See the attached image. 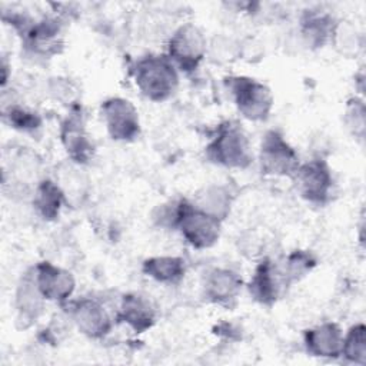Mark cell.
<instances>
[{"instance_id": "1", "label": "cell", "mask_w": 366, "mask_h": 366, "mask_svg": "<svg viewBox=\"0 0 366 366\" xmlns=\"http://www.w3.org/2000/svg\"><path fill=\"white\" fill-rule=\"evenodd\" d=\"M132 77L140 94L154 103L170 99L179 86V70L166 54L139 57L132 67Z\"/></svg>"}, {"instance_id": "2", "label": "cell", "mask_w": 366, "mask_h": 366, "mask_svg": "<svg viewBox=\"0 0 366 366\" xmlns=\"http://www.w3.org/2000/svg\"><path fill=\"white\" fill-rule=\"evenodd\" d=\"M204 156L210 163L226 169L244 170L253 162V150L246 132L232 120L216 126L204 146Z\"/></svg>"}, {"instance_id": "3", "label": "cell", "mask_w": 366, "mask_h": 366, "mask_svg": "<svg viewBox=\"0 0 366 366\" xmlns=\"http://www.w3.org/2000/svg\"><path fill=\"white\" fill-rule=\"evenodd\" d=\"M224 86L242 117L250 122H266L270 117L274 99L267 84L249 76H227Z\"/></svg>"}, {"instance_id": "4", "label": "cell", "mask_w": 366, "mask_h": 366, "mask_svg": "<svg viewBox=\"0 0 366 366\" xmlns=\"http://www.w3.org/2000/svg\"><path fill=\"white\" fill-rule=\"evenodd\" d=\"M222 220L197 207L192 200L180 197L176 230L184 242L197 250L213 247L222 233Z\"/></svg>"}, {"instance_id": "5", "label": "cell", "mask_w": 366, "mask_h": 366, "mask_svg": "<svg viewBox=\"0 0 366 366\" xmlns=\"http://www.w3.org/2000/svg\"><path fill=\"white\" fill-rule=\"evenodd\" d=\"M207 53V39L203 30L194 23H183L174 29L169 41L166 56L186 74L194 73Z\"/></svg>"}, {"instance_id": "6", "label": "cell", "mask_w": 366, "mask_h": 366, "mask_svg": "<svg viewBox=\"0 0 366 366\" xmlns=\"http://www.w3.org/2000/svg\"><path fill=\"white\" fill-rule=\"evenodd\" d=\"M299 166V154L285 134L277 129L266 130L259 146V167L262 174L293 177Z\"/></svg>"}, {"instance_id": "7", "label": "cell", "mask_w": 366, "mask_h": 366, "mask_svg": "<svg viewBox=\"0 0 366 366\" xmlns=\"http://www.w3.org/2000/svg\"><path fill=\"white\" fill-rule=\"evenodd\" d=\"M297 193L303 200L315 206H326L335 193V177L329 163L322 157H315L300 163L292 177Z\"/></svg>"}, {"instance_id": "8", "label": "cell", "mask_w": 366, "mask_h": 366, "mask_svg": "<svg viewBox=\"0 0 366 366\" xmlns=\"http://www.w3.org/2000/svg\"><path fill=\"white\" fill-rule=\"evenodd\" d=\"M100 114L107 134L114 142L130 143L140 136V117L136 106L124 97L113 96L102 102Z\"/></svg>"}, {"instance_id": "9", "label": "cell", "mask_w": 366, "mask_h": 366, "mask_svg": "<svg viewBox=\"0 0 366 366\" xmlns=\"http://www.w3.org/2000/svg\"><path fill=\"white\" fill-rule=\"evenodd\" d=\"M20 36L24 49L37 57L50 59L60 54L64 47L63 23L59 17L44 16L39 20H31L20 31Z\"/></svg>"}, {"instance_id": "10", "label": "cell", "mask_w": 366, "mask_h": 366, "mask_svg": "<svg viewBox=\"0 0 366 366\" xmlns=\"http://www.w3.org/2000/svg\"><path fill=\"white\" fill-rule=\"evenodd\" d=\"M66 305L69 307L67 315L71 325L86 337L100 340L110 333L113 327V319L106 306L99 299L79 297Z\"/></svg>"}, {"instance_id": "11", "label": "cell", "mask_w": 366, "mask_h": 366, "mask_svg": "<svg viewBox=\"0 0 366 366\" xmlns=\"http://www.w3.org/2000/svg\"><path fill=\"white\" fill-rule=\"evenodd\" d=\"M60 143L67 157L79 164H87L94 156V144L86 129L84 117L79 106L73 107L70 113L60 123Z\"/></svg>"}, {"instance_id": "12", "label": "cell", "mask_w": 366, "mask_h": 366, "mask_svg": "<svg viewBox=\"0 0 366 366\" xmlns=\"http://www.w3.org/2000/svg\"><path fill=\"white\" fill-rule=\"evenodd\" d=\"M287 285L279 269V263L270 257H263L254 267L253 274L247 283L250 297L262 306H273Z\"/></svg>"}, {"instance_id": "13", "label": "cell", "mask_w": 366, "mask_h": 366, "mask_svg": "<svg viewBox=\"0 0 366 366\" xmlns=\"http://www.w3.org/2000/svg\"><path fill=\"white\" fill-rule=\"evenodd\" d=\"M31 269L37 287L47 302L64 306L70 300L76 289V279L71 272L47 260L39 262Z\"/></svg>"}, {"instance_id": "14", "label": "cell", "mask_w": 366, "mask_h": 366, "mask_svg": "<svg viewBox=\"0 0 366 366\" xmlns=\"http://www.w3.org/2000/svg\"><path fill=\"white\" fill-rule=\"evenodd\" d=\"M202 289L207 302L232 309L242 293L243 279L230 267H213L204 274Z\"/></svg>"}, {"instance_id": "15", "label": "cell", "mask_w": 366, "mask_h": 366, "mask_svg": "<svg viewBox=\"0 0 366 366\" xmlns=\"http://www.w3.org/2000/svg\"><path fill=\"white\" fill-rule=\"evenodd\" d=\"M157 312L149 297L137 292H127L120 297L116 320L134 333H144L156 323Z\"/></svg>"}, {"instance_id": "16", "label": "cell", "mask_w": 366, "mask_h": 366, "mask_svg": "<svg viewBox=\"0 0 366 366\" xmlns=\"http://www.w3.org/2000/svg\"><path fill=\"white\" fill-rule=\"evenodd\" d=\"M343 330L335 322H323L303 332V346L310 356L322 359L340 357Z\"/></svg>"}, {"instance_id": "17", "label": "cell", "mask_w": 366, "mask_h": 366, "mask_svg": "<svg viewBox=\"0 0 366 366\" xmlns=\"http://www.w3.org/2000/svg\"><path fill=\"white\" fill-rule=\"evenodd\" d=\"M337 20L325 10L309 9L300 16L299 34L307 49H320L330 43Z\"/></svg>"}, {"instance_id": "18", "label": "cell", "mask_w": 366, "mask_h": 366, "mask_svg": "<svg viewBox=\"0 0 366 366\" xmlns=\"http://www.w3.org/2000/svg\"><path fill=\"white\" fill-rule=\"evenodd\" d=\"M46 302L47 300L40 293L34 280L33 269H29L20 277L14 293V307L17 312V319L23 322L24 326L33 325L43 315Z\"/></svg>"}, {"instance_id": "19", "label": "cell", "mask_w": 366, "mask_h": 366, "mask_svg": "<svg viewBox=\"0 0 366 366\" xmlns=\"http://www.w3.org/2000/svg\"><path fill=\"white\" fill-rule=\"evenodd\" d=\"M64 202L66 194L57 182L49 177H43L36 183L31 194V204L37 216L43 220H56Z\"/></svg>"}, {"instance_id": "20", "label": "cell", "mask_w": 366, "mask_h": 366, "mask_svg": "<svg viewBox=\"0 0 366 366\" xmlns=\"http://www.w3.org/2000/svg\"><path fill=\"white\" fill-rule=\"evenodd\" d=\"M187 272L186 260L180 256H152L143 260L142 273L149 279L167 285H179Z\"/></svg>"}, {"instance_id": "21", "label": "cell", "mask_w": 366, "mask_h": 366, "mask_svg": "<svg viewBox=\"0 0 366 366\" xmlns=\"http://www.w3.org/2000/svg\"><path fill=\"white\" fill-rule=\"evenodd\" d=\"M193 203L223 222L230 214L233 194L224 184H210L199 192Z\"/></svg>"}, {"instance_id": "22", "label": "cell", "mask_w": 366, "mask_h": 366, "mask_svg": "<svg viewBox=\"0 0 366 366\" xmlns=\"http://www.w3.org/2000/svg\"><path fill=\"white\" fill-rule=\"evenodd\" d=\"M277 263H279L282 276L289 287L295 282H299L305 276H307L316 267L317 259L310 250L296 249Z\"/></svg>"}, {"instance_id": "23", "label": "cell", "mask_w": 366, "mask_h": 366, "mask_svg": "<svg viewBox=\"0 0 366 366\" xmlns=\"http://www.w3.org/2000/svg\"><path fill=\"white\" fill-rule=\"evenodd\" d=\"M340 357L347 363L366 365V326L363 322L355 323L343 333Z\"/></svg>"}, {"instance_id": "24", "label": "cell", "mask_w": 366, "mask_h": 366, "mask_svg": "<svg viewBox=\"0 0 366 366\" xmlns=\"http://www.w3.org/2000/svg\"><path fill=\"white\" fill-rule=\"evenodd\" d=\"M343 123L347 132L359 142L365 140L366 133V104L363 97L353 96L347 99L343 110Z\"/></svg>"}, {"instance_id": "25", "label": "cell", "mask_w": 366, "mask_h": 366, "mask_svg": "<svg viewBox=\"0 0 366 366\" xmlns=\"http://www.w3.org/2000/svg\"><path fill=\"white\" fill-rule=\"evenodd\" d=\"M362 34L352 24V21H337L333 30L330 43L342 54H355L359 47H362Z\"/></svg>"}, {"instance_id": "26", "label": "cell", "mask_w": 366, "mask_h": 366, "mask_svg": "<svg viewBox=\"0 0 366 366\" xmlns=\"http://www.w3.org/2000/svg\"><path fill=\"white\" fill-rule=\"evenodd\" d=\"M4 119L13 129L23 133H34L41 127V117L36 112L19 104L4 110Z\"/></svg>"}, {"instance_id": "27", "label": "cell", "mask_w": 366, "mask_h": 366, "mask_svg": "<svg viewBox=\"0 0 366 366\" xmlns=\"http://www.w3.org/2000/svg\"><path fill=\"white\" fill-rule=\"evenodd\" d=\"M47 93L50 97L60 104L70 106L71 109L79 106V89L69 77L63 76H54L50 77L47 81Z\"/></svg>"}]
</instances>
